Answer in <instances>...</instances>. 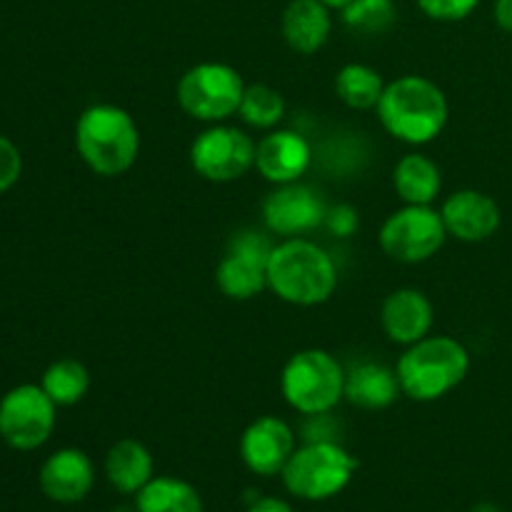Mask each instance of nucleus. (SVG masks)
Wrapping results in <instances>:
<instances>
[{
	"label": "nucleus",
	"mask_w": 512,
	"mask_h": 512,
	"mask_svg": "<svg viewBox=\"0 0 512 512\" xmlns=\"http://www.w3.org/2000/svg\"><path fill=\"white\" fill-rule=\"evenodd\" d=\"M268 288L285 303L315 308L338 288V268L313 240L285 238L270 253Z\"/></svg>",
	"instance_id": "obj_1"
},
{
	"label": "nucleus",
	"mask_w": 512,
	"mask_h": 512,
	"mask_svg": "<svg viewBox=\"0 0 512 512\" xmlns=\"http://www.w3.org/2000/svg\"><path fill=\"white\" fill-rule=\"evenodd\" d=\"M375 110L383 128L408 145H425L438 138L450 113L443 90L423 75L390 80Z\"/></svg>",
	"instance_id": "obj_2"
},
{
	"label": "nucleus",
	"mask_w": 512,
	"mask_h": 512,
	"mask_svg": "<svg viewBox=\"0 0 512 512\" xmlns=\"http://www.w3.org/2000/svg\"><path fill=\"white\" fill-rule=\"evenodd\" d=\"M75 148L95 175L118 178L138 160L140 130L128 110L110 103L90 105L75 123Z\"/></svg>",
	"instance_id": "obj_3"
},
{
	"label": "nucleus",
	"mask_w": 512,
	"mask_h": 512,
	"mask_svg": "<svg viewBox=\"0 0 512 512\" xmlns=\"http://www.w3.org/2000/svg\"><path fill=\"white\" fill-rule=\"evenodd\" d=\"M395 373L403 395L418 403H433L468 378L470 353L460 340L448 335H428L405 348Z\"/></svg>",
	"instance_id": "obj_4"
},
{
	"label": "nucleus",
	"mask_w": 512,
	"mask_h": 512,
	"mask_svg": "<svg viewBox=\"0 0 512 512\" xmlns=\"http://www.w3.org/2000/svg\"><path fill=\"white\" fill-rule=\"evenodd\" d=\"M358 473V460L335 440H310L295 448L283 468L285 490L300 500H330L343 493Z\"/></svg>",
	"instance_id": "obj_5"
},
{
	"label": "nucleus",
	"mask_w": 512,
	"mask_h": 512,
	"mask_svg": "<svg viewBox=\"0 0 512 512\" xmlns=\"http://www.w3.org/2000/svg\"><path fill=\"white\" fill-rule=\"evenodd\" d=\"M280 393L293 410L318 418L345 398V370L328 350H300L280 373Z\"/></svg>",
	"instance_id": "obj_6"
},
{
	"label": "nucleus",
	"mask_w": 512,
	"mask_h": 512,
	"mask_svg": "<svg viewBox=\"0 0 512 512\" xmlns=\"http://www.w3.org/2000/svg\"><path fill=\"white\" fill-rule=\"evenodd\" d=\"M245 83L243 75L228 63H205L185 70L178 80V105L200 123H225L240 110Z\"/></svg>",
	"instance_id": "obj_7"
},
{
	"label": "nucleus",
	"mask_w": 512,
	"mask_h": 512,
	"mask_svg": "<svg viewBox=\"0 0 512 512\" xmlns=\"http://www.w3.org/2000/svg\"><path fill=\"white\" fill-rule=\"evenodd\" d=\"M448 230L433 205H405L380 228V248L398 263H425L443 248Z\"/></svg>",
	"instance_id": "obj_8"
},
{
	"label": "nucleus",
	"mask_w": 512,
	"mask_h": 512,
	"mask_svg": "<svg viewBox=\"0 0 512 512\" xmlns=\"http://www.w3.org/2000/svg\"><path fill=\"white\" fill-rule=\"evenodd\" d=\"M255 143L245 130L213 123L190 145V163L210 183H233L255 168Z\"/></svg>",
	"instance_id": "obj_9"
},
{
	"label": "nucleus",
	"mask_w": 512,
	"mask_h": 512,
	"mask_svg": "<svg viewBox=\"0 0 512 512\" xmlns=\"http://www.w3.org/2000/svg\"><path fill=\"white\" fill-rule=\"evenodd\" d=\"M275 245L255 230L233 235L215 268L218 290L230 300H253L268 288V263Z\"/></svg>",
	"instance_id": "obj_10"
},
{
	"label": "nucleus",
	"mask_w": 512,
	"mask_h": 512,
	"mask_svg": "<svg viewBox=\"0 0 512 512\" xmlns=\"http://www.w3.org/2000/svg\"><path fill=\"white\" fill-rule=\"evenodd\" d=\"M55 408L40 385H18L0 400V438L15 450H35L53 435Z\"/></svg>",
	"instance_id": "obj_11"
},
{
	"label": "nucleus",
	"mask_w": 512,
	"mask_h": 512,
	"mask_svg": "<svg viewBox=\"0 0 512 512\" xmlns=\"http://www.w3.org/2000/svg\"><path fill=\"white\" fill-rule=\"evenodd\" d=\"M325 215H328V205L323 203V198L298 180L275 185V190L263 203V220L268 230L285 238H300L320 228L325 225Z\"/></svg>",
	"instance_id": "obj_12"
},
{
	"label": "nucleus",
	"mask_w": 512,
	"mask_h": 512,
	"mask_svg": "<svg viewBox=\"0 0 512 512\" xmlns=\"http://www.w3.org/2000/svg\"><path fill=\"white\" fill-rule=\"evenodd\" d=\"M295 453V433L283 418L263 415L253 420L240 435V458L250 473L273 478L283 473L290 455Z\"/></svg>",
	"instance_id": "obj_13"
},
{
	"label": "nucleus",
	"mask_w": 512,
	"mask_h": 512,
	"mask_svg": "<svg viewBox=\"0 0 512 512\" xmlns=\"http://www.w3.org/2000/svg\"><path fill=\"white\" fill-rule=\"evenodd\" d=\"M448 235L463 243H483L500 228V205L480 190L465 188L448 195L440 208Z\"/></svg>",
	"instance_id": "obj_14"
},
{
	"label": "nucleus",
	"mask_w": 512,
	"mask_h": 512,
	"mask_svg": "<svg viewBox=\"0 0 512 512\" xmlns=\"http://www.w3.org/2000/svg\"><path fill=\"white\" fill-rule=\"evenodd\" d=\"M313 160V148L295 130H270L255 148V170L268 183H295L305 175Z\"/></svg>",
	"instance_id": "obj_15"
},
{
	"label": "nucleus",
	"mask_w": 512,
	"mask_h": 512,
	"mask_svg": "<svg viewBox=\"0 0 512 512\" xmlns=\"http://www.w3.org/2000/svg\"><path fill=\"white\" fill-rule=\"evenodd\" d=\"M40 490L48 500L60 505L80 503L93 490V460L78 448H63L50 455L38 475Z\"/></svg>",
	"instance_id": "obj_16"
},
{
	"label": "nucleus",
	"mask_w": 512,
	"mask_h": 512,
	"mask_svg": "<svg viewBox=\"0 0 512 512\" xmlns=\"http://www.w3.org/2000/svg\"><path fill=\"white\" fill-rule=\"evenodd\" d=\"M435 310L428 295L415 288H400L383 300L380 308V325L385 335L398 345H413L428 338L433 330Z\"/></svg>",
	"instance_id": "obj_17"
},
{
	"label": "nucleus",
	"mask_w": 512,
	"mask_h": 512,
	"mask_svg": "<svg viewBox=\"0 0 512 512\" xmlns=\"http://www.w3.org/2000/svg\"><path fill=\"white\" fill-rule=\"evenodd\" d=\"M283 38L295 53L313 55L328 43L333 20L330 8L320 0H290L283 13Z\"/></svg>",
	"instance_id": "obj_18"
},
{
	"label": "nucleus",
	"mask_w": 512,
	"mask_h": 512,
	"mask_svg": "<svg viewBox=\"0 0 512 512\" xmlns=\"http://www.w3.org/2000/svg\"><path fill=\"white\" fill-rule=\"evenodd\" d=\"M400 380L395 370L380 363H360L345 373V400L355 408L383 410L398 400Z\"/></svg>",
	"instance_id": "obj_19"
},
{
	"label": "nucleus",
	"mask_w": 512,
	"mask_h": 512,
	"mask_svg": "<svg viewBox=\"0 0 512 512\" xmlns=\"http://www.w3.org/2000/svg\"><path fill=\"white\" fill-rule=\"evenodd\" d=\"M105 478L118 493L138 495L155 478L153 455L140 440H118L105 455Z\"/></svg>",
	"instance_id": "obj_20"
},
{
	"label": "nucleus",
	"mask_w": 512,
	"mask_h": 512,
	"mask_svg": "<svg viewBox=\"0 0 512 512\" xmlns=\"http://www.w3.org/2000/svg\"><path fill=\"white\" fill-rule=\"evenodd\" d=\"M393 185L405 205H433L443 188V178L435 160L428 155L408 153L395 165Z\"/></svg>",
	"instance_id": "obj_21"
},
{
	"label": "nucleus",
	"mask_w": 512,
	"mask_h": 512,
	"mask_svg": "<svg viewBox=\"0 0 512 512\" xmlns=\"http://www.w3.org/2000/svg\"><path fill=\"white\" fill-rule=\"evenodd\" d=\"M135 512H203V498L188 480L158 475L135 495Z\"/></svg>",
	"instance_id": "obj_22"
},
{
	"label": "nucleus",
	"mask_w": 512,
	"mask_h": 512,
	"mask_svg": "<svg viewBox=\"0 0 512 512\" xmlns=\"http://www.w3.org/2000/svg\"><path fill=\"white\" fill-rule=\"evenodd\" d=\"M383 75L365 63H348L340 68L335 78V93L348 108L353 110H370L378 108L380 98L385 90Z\"/></svg>",
	"instance_id": "obj_23"
},
{
	"label": "nucleus",
	"mask_w": 512,
	"mask_h": 512,
	"mask_svg": "<svg viewBox=\"0 0 512 512\" xmlns=\"http://www.w3.org/2000/svg\"><path fill=\"white\" fill-rule=\"evenodd\" d=\"M40 388L48 393L55 405H75L85 398L90 388V373L80 360L63 358L55 360L43 373Z\"/></svg>",
	"instance_id": "obj_24"
},
{
	"label": "nucleus",
	"mask_w": 512,
	"mask_h": 512,
	"mask_svg": "<svg viewBox=\"0 0 512 512\" xmlns=\"http://www.w3.org/2000/svg\"><path fill=\"white\" fill-rule=\"evenodd\" d=\"M238 115L250 128L273 130L285 118V98L265 83L245 85Z\"/></svg>",
	"instance_id": "obj_25"
},
{
	"label": "nucleus",
	"mask_w": 512,
	"mask_h": 512,
	"mask_svg": "<svg viewBox=\"0 0 512 512\" xmlns=\"http://www.w3.org/2000/svg\"><path fill=\"white\" fill-rule=\"evenodd\" d=\"M343 23L355 33H385L395 23L393 0H350L343 8Z\"/></svg>",
	"instance_id": "obj_26"
},
{
	"label": "nucleus",
	"mask_w": 512,
	"mask_h": 512,
	"mask_svg": "<svg viewBox=\"0 0 512 512\" xmlns=\"http://www.w3.org/2000/svg\"><path fill=\"white\" fill-rule=\"evenodd\" d=\"M480 0H418L420 10L428 18L443 20V23H453V20H463L478 8Z\"/></svg>",
	"instance_id": "obj_27"
},
{
	"label": "nucleus",
	"mask_w": 512,
	"mask_h": 512,
	"mask_svg": "<svg viewBox=\"0 0 512 512\" xmlns=\"http://www.w3.org/2000/svg\"><path fill=\"white\" fill-rule=\"evenodd\" d=\"M20 170H23L20 150L15 148V143H10L8 138L0 135V193H5V190H10L18 183Z\"/></svg>",
	"instance_id": "obj_28"
},
{
	"label": "nucleus",
	"mask_w": 512,
	"mask_h": 512,
	"mask_svg": "<svg viewBox=\"0 0 512 512\" xmlns=\"http://www.w3.org/2000/svg\"><path fill=\"white\" fill-rule=\"evenodd\" d=\"M325 228L333 235H338V238H348V235H353L355 228H358V213H355V208H350V205H335V208H328Z\"/></svg>",
	"instance_id": "obj_29"
},
{
	"label": "nucleus",
	"mask_w": 512,
	"mask_h": 512,
	"mask_svg": "<svg viewBox=\"0 0 512 512\" xmlns=\"http://www.w3.org/2000/svg\"><path fill=\"white\" fill-rule=\"evenodd\" d=\"M248 512H295V510L280 498H258L255 503H250Z\"/></svg>",
	"instance_id": "obj_30"
},
{
	"label": "nucleus",
	"mask_w": 512,
	"mask_h": 512,
	"mask_svg": "<svg viewBox=\"0 0 512 512\" xmlns=\"http://www.w3.org/2000/svg\"><path fill=\"white\" fill-rule=\"evenodd\" d=\"M495 23L512 33V0H495Z\"/></svg>",
	"instance_id": "obj_31"
},
{
	"label": "nucleus",
	"mask_w": 512,
	"mask_h": 512,
	"mask_svg": "<svg viewBox=\"0 0 512 512\" xmlns=\"http://www.w3.org/2000/svg\"><path fill=\"white\" fill-rule=\"evenodd\" d=\"M470 512H503V510H500L498 505H493V503H480V505H475V508Z\"/></svg>",
	"instance_id": "obj_32"
},
{
	"label": "nucleus",
	"mask_w": 512,
	"mask_h": 512,
	"mask_svg": "<svg viewBox=\"0 0 512 512\" xmlns=\"http://www.w3.org/2000/svg\"><path fill=\"white\" fill-rule=\"evenodd\" d=\"M320 3L328 5V8H338V10H343L345 5L350 3V0H320Z\"/></svg>",
	"instance_id": "obj_33"
}]
</instances>
